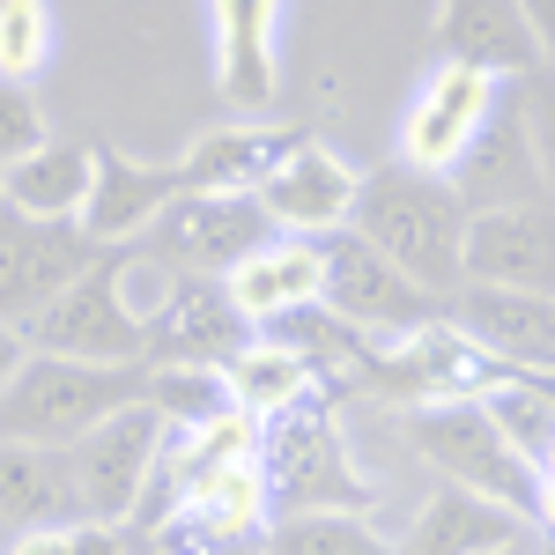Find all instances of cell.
<instances>
[{
  "label": "cell",
  "mask_w": 555,
  "mask_h": 555,
  "mask_svg": "<svg viewBox=\"0 0 555 555\" xmlns=\"http://www.w3.org/2000/svg\"><path fill=\"white\" fill-rule=\"evenodd\" d=\"M467 201H460V185L437 171H415V164H385V171L363 178V193H356V237L363 245H378L400 274H415L429 297H460L467 289Z\"/></svg>",
  "instance_id": "6da1fadb"
},
{
  "label": "cell",
  "mask_w": 555,
  "mask_h": 555,
  "mask_svg": "<svg viewBox=\"0 0 555 555\" xmlns=\"http://www.w3.org/2000/svg\"><path fill=\"white\" fill-rule=\"evenodd\" d=\"M259 474H267V512H371L378 489L363 481L356 452L341 437V400L311 392L297 408H282L274 423H259Z\"/></svg>",
  "instance_id": "7a4b0ae2"
},
{
  "label": "cell",
  "mask_w": 555,
  "mask_h": 555,
  "mask_svg": "<svg viewBox=\"0 0 555 555\" xmlns=\"http://www.w3.org/2000/svg\"><path fill=\"white\" fill-rule=\"evenodd\" d=\"M149 400V363H75V356H30L23 378L0 392V437L8 444H82L119 408Z\"/></svg>",
  "instance_id": "3957f363"
},
{
  "label": "cell",
  "mask_w": 555,
  "mask_h": 555,
  "mask_svg": "<svg viewBox=\"0 0 555 555\" xmlns=\"http://www.w3.org/2000/svg\"><path fill=\"white\" fill-rule=\"evenodd\" d=\"M133 245H104L82 282H67L38 319H23L30 356H75V363H149V319L127 297Z\"/></svg>",
  "instance_id": "277c9868"
},
{
  "label": "cell",
  "mask_w": 555,
  "mask_h": 555,
  "mask_svg": "<svg viewBox=\"0 0 555 555\" xmlns=\"http://www.w3.org/2000/svg\"><path fill=\"white\" fill-rule=\"evenodd\" d=\"M408 437H415V452L437 467V481L474 489V496H489V504H504V512H518V518L541 526V467H533L512 437L489 423L481 400L408 408Z\"/></svg>",
  "instance_id": "5b68a950"
},
{
  "label": "cell",
  "mask_w": 555,
  "mask_h": 555,
  "mask_svg": "<svg viewBox=\"0 0 555 555\" xmlns=\"http://www.w3.org/2000/svg\"><path fill=\"white\" fill-rule=\"evenodd\" d=\"M319 253H326V311L356 326L363 341H408V334H423L437 319H452V304L429 297L415 274H400L378 245H363L356 230H334V237H319Z\"/></svg>",
  "instance_id": "8992f818"
},
{
  "label": "cell",
  "mask_w": 555,
  "mask_h": 555,
  "mask_svg": "<svg viewBox=\"0 0 555 555\" xmlns=\"http://www.w3.org/2000/svg\"><path fill=\"white\" fill-rule=\"evenodd\" d=\"M512 378V363H496L481 341H467L452 319H437L408 341H378L363 363V392L400 400V408H444V400H481Z\"/></svg>",
  "instance_id": "52a82bcc"
},
{
  "label": "cell",
  "mask_w": 555,
  "mask_h": 555,
  "mask_svg": "<svg viewBox=\"0 0 555 555\" xmlns=\"http://www.w3.org/2000/svg\"><path fill=\"white\" fill-rule=\"evenodd\" d=\"M274 215L259 208V193H178L171 208L149 222V259L171 274H215L230 282L259 245H274Z\"/></svg>",
  "instance_id": "ba28073f"
},
{
  "label": "cell",
  "mask_w": 555,
  "mask_h": 555,
  "mask_svg": "<svg viewBox=\"0 0 555 555\" xmlns=\"http://www.w3.org/2000/svg\"><path fill=\"white\" fill-rule=\"evenodd\" d=\"M164 429L171 423L141 400V408H119L104 429H89L82 444H67L75 489H82V518H96V526H133L141 518L156 460H164Z\"/></svg>",
  "instance_id": "9c48e42d"
},
{
  "label": "cell",
  "mask_w": 555,
  "mask_h": 555,
  "mask_svg": "<svg viewBox=\"0 0 555 555\" xmlns=\"http://www.w3.org/2000/svg\"><path fill=\"white\" fill-rule=\"evenodd\" d=\"M253 341L259 326L215 274H171L164 304L149 311V371H230Z\"/></svg>",
  "instance_id": "30bf717a"
},
{
  "label": "cell",
  "mask_w": 555,
  "mask_h": 555,
  "mask_svg": "<svg viewBox=\"0 0 555 555\" xmlns=\"http://www.w3.org/2000/svg\"><path fill=\"white\" fill-rule=\"evenodd\" d=\"M489 119H496V75L437 60L415 89V104H408V119H400V164L452 178L460 156L489 133Z\"/></svg>",
  "instance_id": "8fae6325"
},
{
  "label": "cell",
  "mask_w": 555,
  "mask_h": 555,
  "mask_svg": "<svg viewBox=\"0 0 555 555\" xmlns=\"http://www.w3.org/2000/svg\"><path fill=\"white\" fill-rule=\"evenodd\" d=\"M460 267H467V289H526V297H555V201L474 208Z\"/></svg>",
  "instance_id": "7c38bea8"
},
{
  "label": "cell",
  "mask_w": 555,
  "mask_h": 555,
  "mask_svg": "<svg viewBox=\"0 0 555 555\" xmlns=\"http://www.w3.org/2000/svg\"><path fill=\"white\" fill-rule=\"evenodd\" d=\"M96 245L82 237V222H38V215L0 208V319L23 326L67 282H82Z\"/></svg>",
  "instance_id": "4fadbf2b"
},
{
  "label": "cell",
  "mask_w": 555,
  "mask_h": 555,
  "mask_svg": "<svg viewBox=\"0 0 555 555\" xmlns=\"http://www.w3.org/2000/svg\"><path fill=\"white\" fill-rule=\"evenodd\" d=\"M185 193L178 164H133L127 149L96 141V171H89V201H82V237L104 253V245H133L149 237V222Z\"/></svg>",
  "instance_id": "5bb4252c"
},
{
  "label": "cell",
  "mask_w": 555,
  "mask_h": 555,
  "mask_svg": "<svg viewBox=\"0 0 555 555\" xmlns=\"http://www.w3.org/2000/svg\"><path fill=\"white\" fill-rule=\"evenodd\" d=\"M437 60L481 67L496 82L541 75V44L526 23V0H437Z\"/></svg>",
  "instance_id": "9a60e30c"
},
{
  "label": "cell",
  "mask_w": 555,
  "mask_h": 555,
  "mask_svg": "<svg viewBox=\"0 0 555 555\" xmlns=\"http://www.w3.org/2000/svg\"><path fill=\"white\" fill-rule=\"evenodd\" d=\"M356 193H363V171H348L326 141H304L297 156L259 185V208L289 237H334V230L356 222Z\"/></svg>",
  "instance_id": "2e32d148"
},
{
  "label": "cell",
  "mask_w": 555,
  "mask_h": 555,
  "mask_svg": "<svg viewBox=\"0 0 555 555\" xmlns=\"http://www.w3.org/2000/svg\"><path fill=\"white\" fill-rule=\"evenodd\" d=\"M452 326L481 341L512 371H555V297H526V289H460L452 297Z\"/></svg>",
  "instance_id": "e0dca14e"
},
{
  "label": "cell",
  "mask_w": 555,
  "mask_h": 555,
  "mask_svg": "<svg viewBox=\"0 0 555 555\" xmlns=\"http://www.w3.org/2000/svg\"><path fill=\"white\" fill-rule=\"evenodd\" d=\"M533 533H541L533 518L504 512V504H489V496H474V489L437 481V496L415 512L400 555H504V548H526Z\"/></svg>",
  "instance_id": "ac0fdd59"
},
{
  "label": "cell",
  "mask_w": 555,
  "mask_h": 555,
  "mask_svg": "<svg viewBox=\"0 0 555 555\" xmlns=\"http://www.w3.org/2000/svg\"><path fill=\"white\" fill-rule=\"evenodd\" d=\"M230 304L253 319L259 334L267 326H282L289 311H311V304H326V253H319V237H274V245H259L237 274H230Z\"/></svg>",
  "instance_id": "d6986e66"
},
{
  "label": "cell",
  "mask_w": 555,
  "mask_h": 555,
  "mask_svg": "<svg viewBox=\"0 0 555 555\" xmlns=\"http://www.w3.org/2000/svg\"><path fill=\"white\" fill-rule=\"evenodd\" d=\"M304 141L311 133L297 127H215L178 156V178H185V193H259Z\"/></svg>",
  "instance_id": "ffe728a7"
},
{
  "label": "cell",
  "mask_w": 555,
  "mask_h": 555,
  "mask_svg": "<svg viewBox=\"0 0 555 555\" xmlns=\"http://www.w3.org/2000/svg\"><path fill=\"white\" fill-rule=\"evenodd\" d=\"M0 518L15 533L38 526H82V489L67 444H8L0 437Z\"/></svg>",
  "instance_id": "44dd1931"
},
{
  "label": "cell",
  "mask_w": 555,
  "mask_h": 555,
  "mask_svg": "<svg viewBox=\"0 0 555 555\" xmlns=\"http://www.w3.org/2000/svg\"><path fill=\"white\" fill-rule=\"evenodd\" d=\"M274 30L282 0H215V82L237 112H267L274 96Z\"/></svg>",
  "instance_id": "7402d4cb"
},
{
  "label": "cell",
  "mask_w": 555,
  "mask_h": 555,
  "mask_svg": "<svg viewBox=\"0 0 555 555\" xmlns=\"http://www.w3.org/2000/svg\"><path fill=\"white\" fill-rule=\"evenodd\" d=\"M452 185H460V201H467V208H518V201H548L541 164H533V149H526V127H518L512 104L496 112V133H481L467 156H460Z\"/></svg>",
  "instance_id": "603a6c76"
},
{
  "label": "cell",
  "mask_w": 555,
  "mask_h": 555,
  "mask_svg": "<svg viewBox=\"0 0 555 555\" xmlns=\"http://www.w3.org/2000/svg\"><path fill=\"white\" fill-rule=\"evenodd\" d=\"M89 171H96V141H44L38 156H23L0 178V208L38 215V222H82Z\"/></svg>",
  "instance_id": "cb8c5ba5"
},
{
  "label": "cell",
  "mask_w": 555,
  "mask_h": 555,
  "mask_svg": "<svg viewBox=\"0 0 555 555\" xmlns=\"http://www.w3.org/2000/svg\"><path fill=\"white\" fill-rule=\"evenodd\" d=\"M222 378H230V400H237L253 423H274L282 408H297V400H311V392H326L319 371H311L289 341H274V334H259V341L245 348Z\"/></svg>",
  "instance_id": "d4e9b609"
},
{
  "label": "cell",
  "mask_w": 555,
  "mask_h": 555,
  "mask_svg": "<svg viewBox=\"0 0 555 555\" xmlns=\"http://www.w3.org/2000/svg\"><path fill=\"white\" fill-rule=\"evenodd\" d=\"M149 541L164 555H267L274 518H245V512H222V504H178L149 526Z\"/></svg>",
  "instance_id": "484cf974"
},
{
  "label": "cell",
  "mask_w": 555,
  "mask_h": 555,
  "mask_svg": "<svg viewBox=\"0 0 555 555\" xmlns=\"http://www.w3.org/2000/svg\"><path fill=\"white\" fill-rule=\"evenodd\" d=\"M267 555H400V541H385L371 512H297L274 518Z\"/></svg>",
  "instance_id": "4316f807"
},
{
  "label": "cell",
  "mask_w": 555,
  "mask_h": 555,
  "mask_svg": "<svg viewBox=\"0 0 555 555\" xmlns=\"http://www.w3.org/2000/svg\"><path fill=\"white\" fill-rule=\"evenodd\" d=\"M481 408H489V423L541 467V452L555 444V378H541V371H512L496 392H481Z\"/></svg>",
  "instance_id": "83f0119b"
},
{
  "label": "cell",
  "mask_w": 555,
  "mask_h": 555,
  "mask_svg": "<svg viewBox=\"0 0 555 555\" xmlns=\"http://www.w3.org/2000/svg\"><path fill=\"white\" fill-rule=\"evenodd\" d=\"M149 408L171 429H185V423H215L237 400H230V378L222 371H149Z\"/></svg>",
  "instance_id": "f1b7e54d"
},
{
  "label": "cell",
  "mask_w": 555,
  "mask_h": 555,
  "mask_svg": "<svg viewBox=\"0 0 555 555\" xmlns=\"http://www.w3.org/2000/svg\"><path fill=\"white\" fill-rule=\"evenodd\" d=\"M44 60H52V8L0 0V82H38Z\"/></svg>",
  "instance_id": "f546056e"
},
{
  "label": "cell",
  "mask_w": 555,
  "mask_h": 555,
  "mask_svg": "<svg viewBox=\"0 0 555 555\" xmlns=\"http://www.w3.org/2000/svg\"><path fill=\"white\" fill-rule=\"evenodd\" d=\"M512 112H518V127H526V149H533L541 185H548V201H555V75L548 67L512 89Z\"/></svg>",
  "instance_id": "4dcf8cb0"
},
{
  "label": "cell",
  "mask_w": 555,
  "mask_h": 555,
  "mask_svg": "<svg viewBox=\"0 0 555 555\" xmlns=\"http://www.w3.org/2000/svg\"><path fill=\"white\" fill-rule=\"evenodd\" d=\"M44 141V112H38V96H30V82H0V178L15 171L23 156H38Z\"/></svg>",
  "instance_id": "1f68e13d"
},
{
  "label": "cell",
  "mask_w": 555,
  "mask_h": 555,
  "mask_svg": "<svg viewBox=\"0 0 555 555\" xmlns=\"http://www.w3.org/2000/svg\"><path fill=\"white\" fill-rule=\"evenodd\" d=\"M67 533H75V555H133V526H96V518H82Z\"/></svg>",
  "instance_id": "d6a6232c"
},
{
  "label": "cell",
  "mask_w": 555,
  "mask_h": 555,
  "mask_svg": "<svg viewBox=\"0 0 555 555\" xmlns=\"http://www.w3.org/2000/svg\"><path fill=\"white\" fill-rule=\"evenodd\" d=\"M8 555H75V533L67 526H38V533H15Z\"/></svg>",
  "instance_id": "836d02e7"
},
{
  "label": "cell",
  "mask_w": 555,
  "mask_h": 555,
  "mask_svg": "<svg viewBox=\"0 0 555 555\" xmlns=\"http://www.w3.org/2000/svg\"><path fill=\"white\" fill-rule=\"evenodd\" d=\"M23 363H30V341H23V326H8V319H0V392L23 378Z\"/></svg>",
  "instance_id": "e575fe53"
},
{
  "label": "cell",
  "mask_w": 555,
  "mask_h": 555,
  "mask_svg": "<svg viewBox=\"0 0 555 555\" xmlns=\"http://www.w3.org/2000/svg\"><path fill=\"white\" fill-rule=\"evenodd\" d=\"M526 23H533V44H541V67L555 75V0H526Z\"/></svg>",
  "instance_id": "d590c367"
},
{
  "label": "cell",
  "mask_w": 555,
  "mask_h": 555,
  "mask_svg": "<svg viewBox=\"0 0 555 555\" xmlns=\"http://www.w3.org/2000/svg\"><path fill=\"white\" fill-rule=\"evenodd\" d=\"M541 541H555V481H541Z\"/></svg>",
  "instance_id": "8d00e7d4"
},
{
  "label": "cell",
  "mask_w": 555,
  "mask_h": 555,
  "mask_svg": "<svg viewBox=\"0 0 555 555\" xmlns=\"http://www.w3.org/2000/svg\"><path fill=\"white\" fill-rule=\"evenodd\" d=\"M504 555H555V541H548V548H541V541H526V548H504Z\"/></svg>",
  "instance_id": "74e56055"
},
{
  "label": "cell",
  "mask_w": 555,
  "mask_h": 555,
  "mask_svg": "<svg viewBox=\"0 0 555 555\" xmlns=\"http://www.w3.org/2000/svg\"><path fill=\"white\" fill-rule=\"evenodd\" d=\"M133 555H164V548H156V541H149V533H133Z\"/></svg>",
  "instance_id": "f35d334b"
},
{
  "label": "cell",
  "mask_w": 555,
  "mask_h": 555,
  "mask_svg": "<svg viewBox=\"0 0 555 555\" xmlns=\"http://www.w3.org/2000/svg\"><path fill=\"white\" fill-rule=\"evenodd\" d=\"M541 481H555V444H548V452H541Z\"/></svg>",
  "instance_id": "ab89813d"
}]
</instances>
